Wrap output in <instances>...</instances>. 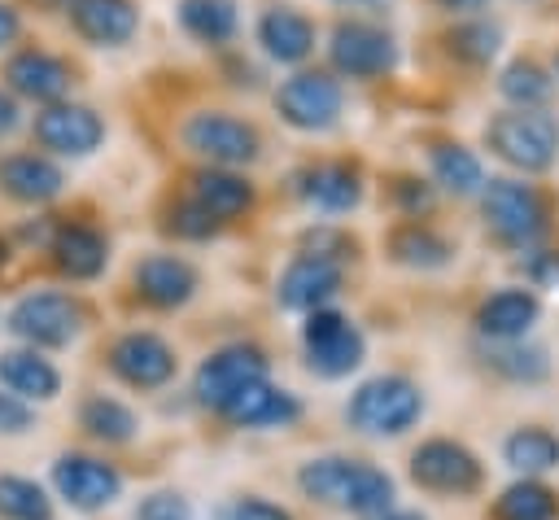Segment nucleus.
<instances>
[{
  "instance_id": "nucleus-1",
  "label": "nucleus",
  "mask_w": 559,
  "mask_h": 520,
  "mask_svg": "<svg viewBox=\"0 0 559 520\" xmlns=\"http://www.w3.org/2000/svg\"><path fill=\"white\" fill-rule=\"evenodd\" d=\"M297 489L323 507L354 516H384L393 507V476L367 459L323 454L297 468Z\"/></svg>"
},
{
  "instance_id": "nucleus-2",
  "label": "nucleus",
  "mask_w": 559,
  "mask_h": 520,
  "mask_svg": "<svg viewBox=\"0 0 559 520\" xmlns=\"http://www.w3.org/2000/svg\"><path fill=\"white\" fill-rule=\"evenodd\" d=\"M419 415H424V389L397 371L362 380L345 406V419L367 437H402L406 428L419 424Z\"/></svg>"
},
{
  "instance_id": "nucleus-3",
  "label": "nucleus",
  "mask_w": 559,
  "mask_h": 520,
  "mask_svg": "<svg viewBox=\"0 0 559 520\" xmlns=\"http://www.w3.org/2000/svg\"><path fill=\"white\" fill-rule=\"evenodd\" d=\"M485 140L493 149V157H502L507 166L537 175L550 170L559 162V122L546 109H507L498 118H489Z\"/></svg>"
},
{
  "instance_id": "nucleus-4",
  "label": "nucleus",
  "mask_w": 559,
  "mask_h": 520,
  "mask_svg": "<svg viewBox=\"0 0 559 520\" xmlns=\"http://www.w3.org/2000/svg\"><path fill=\"white\" fill-rule=\"evenodd\" d=\"M301 350H306V367L323 380H341L349 376L362 358H367V336L358 332V323L332 306L310 310L301 323Z\"/></svg>"
},
{
  "instance_id": "nucleus-5",
  "label": "nucleus",
  "mask_w": 559,
  "mask_h": 520,
  "mask_svg": "<svg viewBox=\"0 0 559 520\" xmlns=\"http://www.w3.org/2000/svg\"><path fill=\"white\" fill-rule=\"evenodd\" d=\"M480 214H485V227L515 249H528L546 232V201L533 184H520V179H489L480 188Z\"/></svg>"
},
{
  "instance_id": "nucleus-6",
  "label": "nucleus",
  "mask_w": 559,
  "mask_h": 520,
  "mask_svg": "<svg viewBox=\"0 0 559 520\" xmlns=\"http://www.w3.org/2000/svg\"><path fill=\"white\" fill-rule=\"evenodd\" d=\"M4 328H9L17 341H26L31 350H61V345H70V341L79 336V328H83V306H79L70 293H52V288L26 293V297L13 302Z\"/></svg>"
},
{
  "instance_id": "nucleus-7",
  "label": "nucleus",
  "mask_w": 559,
  "mask_h": 520,
  "mask_svg": "<svg viewBox=\"0 0 559 520\" xmlns=\"http://www.w3.org/2000/svg\"><path fill=\"white\" fill-rule=\"evenodd\" d=\"M411 481L428 494H445V498H467L480 489L485 468L480 459L454 441V437H428L411 450Z\"/></svg>"
},
{
  "instance_id": "nucleus-8",
  "label": "nucleus",
  "mask_w": 559,
  "mask_h": 520,
  "mask_svg": "<svg viewBox=\"0 0 559 520\" xmlns=\"http://www.w3.org/2000/svg\"><path fill=\"white\" fill-rule=\"evenodd\" d=\"M183 144L205 157L210 166H223V170H236V166H249L258 153H262V140L249 122H240L236 114H223V109H201L183 122Z\"/></svg>"
},
{
  "instance_id": "nucleus-9",
  "label": "nucleus",
  "mask_w": 559,
  "mask_h": 520,
  "mask_svg": "<svg viewBox=\"0 0 559 520\" xmlns=\"http://www.w3.org/2000/svg\"><path fill=\"white\" fill-rule=\"evenodd\" d=\"M253 380H266V354L258 345H245V341H231V345H218L192 376V393L201 406L210 411H227V402L236 393H245Z\"/></svg>"
},
{
  "instance_id": "nucleus-10",
  "label": "nucleus",
  "mask_w": 559,
  "mask_h": 520,
  "mask_svg": "<svg viewBox=\"0 0 559 520\" xmlns=\"http://www.w3.org/2000/svg\"><path fill=\"white\" fill-rule=\"evenodd\" d=\"M275 109L297 131H328L345 109V92L328 70H297L275 87Z\"/></svg>"
},
{
  "instance_id": "nucleus-11",
  "label": "nucleus",
  "mask_w": 559,
  "mask_h": 520,
  "mask_svg": "<svg viewBox=\"0 0 559 520\" xmlns=\"http://www.w3.org/2000/svg\"><path fill=\"white\" fill-rule=\"evenodd\" d=\"M328 57L345 79H380L397 66V44L376 22H341L328 39Z\"/></svg>"
},
{
  "instance_id": "nucleus-12",
  "label": "nucleus",
  "mask_w": 559,
  "mask_h": 520,
  "mask_svg": "<svg viewBox=\"0 0 559 520\" xmlns=\"http://www.w3.org/2000/svg\"><path fill=\"white\" fill-rule=\"evenodd\" d=\"M52 489L66 498L74 511H100L118 503L122 494V472L96 454H61L52 463Z\"/></svg>"
},
{
  "instance_id": "nucleus-13",
  "label": "nucleus",
  "mask_w": 559,
  "mask_h": 520,
  "mask_svg": "<svg viewBox=\"0 0 559 520\" xmlns=\"http://www.w3.org/2000/svg\"><path fill=\"white\" fill-rule=\"evenodd\" d=\"M35 140L57 153V157H87L100 149L105 140V122L96 109L87 105H74V101H57V105H44L35 114Z\"/></svg>"
},
{
  "instance_id": "nucleus-14",
  "label": "nucleus",
  "mask_w": 559,
  "mask_h": 520,
  "mask_svg": "<svg viewBox=\"0 0 559 520\" xmlns=\"http://www.w3.org/2000/svg\"><path fill=\"white\" fill-rule=\"evenodd\" d=\"M175 350L157 336V332H122L114 345H109V371L122 380V385H131V389H140V393H148V389H162L170 376H175Z\"/></svg>"
},
{
  "instance_id": "nucleus-15",
  "label": "nucleus",
  "mask_w": 559,
  "mask_h": 520,
  "mask_svg": "<svg viewBox=\"0 0 559 520\" xmlns=\"http://www.w3.org/2000/svg\"><path fill=\"white\" fill-rule=\"evenodd\" d=\"M341 293V262H328V258H314V253H297L284 271H280V284H275V297L284 310H323L332 297Z\"/></svg>"
},
{
  "instance_id": "nucleus-16",
  "label": "nucleus",
  "mask_w": 559,
  "mask_h": 520,
  "mask_svg": "<svg viewBox=\"0 0 559 520\" xmlns=\"http://www.w3.org/2000/svg\"><path fill=\"white\" fill-rule=\"evenodd\" d=\"M70 66L44 48H22L4 61V83L13 87V96H26V101H44V105H57L66 92H70Z\"/></svg>"
},
{
  "instance_id": "nucleus-17",
  "label": "nucleus",
  "mask_w": 559,
  "mask_h": 520,
  "mask_svg": "<svg viewBox=\"0 0 559 520\" xmlns=\"http://www.w3.org/2000/svg\"><path fill=\"white\" fill-rule=\"evenodd\" d=\"M223 419L236 428H288L301 419V398L271 380H253L245 393H236L227 402Z\"/></svg>"
},
{
  "instance_id": "nucleus-18",
  "label": "nucleus",
  "mask_w": 559,
  "mask_h": 520,
  "mask_svg": "<svg viewBox=\"0 0 559 520\" xmlns=\"http://www.w3.org/2000/svg\"><path fill=\"white\" fill-rule=\"evenodd\" d=\"M197 284V267L175 253H148L135 267V293L157 310H179L183 302H192Z\"/></svg>"
},
{
  "instance_id": "nucleus-19",
  "label": "nucleus",
  "mask_w": 559,
  "mask_h": 520,
  "mask_svg": "<svg viewBox=\"0 0 559 520\" xmlns=\"http://www.w3.org/2000/svg\"><path fill=\"white\" fill-rule=\"evenodd\" d=\"M66 9H70L74 31H79L87 44H96V48H118V44H127V39L135 35V26H140L135 0H70Z\"/></svg>"
},
{
  "instance_id": "nucleus-20",
  "label": "nucleus",
  "mask_w": 559,
  "mask_h": 520,
  "mask_svg": "<svg viewBox=\"0 0 559 520\" xmlns=\"http://www.w3.org/2000/svg\"><path fill=\"white\" fill-rule=\"evenodd\" d=\"M297 192L306 205H314L323 214H349L362 201V179L349 162H319L297 175Z\"/></svg>"
},
{
  "instance_id": "nucleus-21",
  "label": "nucleus",
  "mask_w": 559,
  "mask_h": 520,
  "mask_svg": "<svg viewBox=\"0 0 559 520\" xmlns=\"http://www.w3.org/2000/svg\"><path fill=\"white\" fill-rule=\"evenodd\" d=\"M537 315H542V302L533 288H498L480 302L476 328L489 341H524L528 328L537 323Z\"/></svg>"
},
{
  "instance_id": "nucleus-22",
  "label": "nucleus",
  "mask_w": 559,
  "mask_h": 520,
  "mask_svg": "<svg viewBox=\"0 0 559 520\" xmlns=\"http://www.w3.org/2000/svg\"><path fill=\"white\" fill-rule=\"evenodd\" d=\"M0 389L22 402H52L61 393V371L31 345L0 350Z\"/></svg>"
},
{
  "instance_id": "nucleus-23",
  "label": "nucleus",
  "mask_w": 559,
  "mask_h": 520,
  "mask_svg": "<svg viewBox=\"0 0 559 520\" xmlns=\"http://www.w3.org/2000/svg\"><path fill=\"white\" fill-rule=\"evenodd\" d=\"M61 188H66V175H61L57 162H48L39 153H9V157H0V192L4 197L39 205V201L61 197Z\"/></svg>"
},
{
  "instance_id": "nucleus-24",
  "label": "nucleus",
  "mask_w": 559,
  "mask_h": 520,
  "mask_svg": "<svg viewBox=\"0 0 559 520\" xmlns=\"http://www.w3.org/2000/svg\"><path fill=\"white\" fill-rule=\"evenodd\" d=\"M258 44L271 61H284V66H297L314 52V22L301 17L297 9H266L258 17Z\"/></svg>"
},
{
  "instance_id": "nucleus-25",
  "label": "nucleus",
  "mask_w": 559,
  "mask_h": 520,
  "mask_svg": "<svg viewBox=\"0 0 559 520\" xmlns=\"http://www.w3.org/2000/svg\"><path fill=\"white\" fill-rule=\"evenodd\" d=\"M48 249H52L57 271H66L70 280H96L105 271V262H109L105 236L96 227H87V223H61L52 232V245Z\"/></svg>"
},
{
  "instance_id": "nucleus-26",
  "label": "nucleus",
  "mask_w": 559,
  "mask_h": 520,
  "mask_svg": "<svg viewBox=\"0 0 559 520\" xmlns=\"http://www.w3.org/2000/svg\"><path fill=\"white\" fill-rule=\"evenodd\" d=\"M192 201L214 218V223H231L240 218L249 205H253V188L245 175L236 170H223V166H210L192 179Z\"/></svg>"
},
{
  "instance_id": "nucleus-27",
  "label": "nucleus",
  "mask_w": 559,
  "mask_h": 520,
  "mask_svg": "<svg viewBox=\"0 0 559 520\" xmlns=\"http://www.w3.org/2000/svg\"><path fill=\"white\" fill-rule=\"evenodd\" d=\"M489 520H559V494L537 476H520L493 498Z\"/></svg>"
},
{
  "instance_id": "nucleus-28",
  "label": "nucleus",
  "mask_w": 559,
  "mask_h": 520,
  "mask_svg": "<svg viewBox=\"0 0 559 520\" xmlns=\"http://www.w3.org/2000/svg\"><path fill=\"white\" fill-rule=\"evenodd\" d=\"M79 424H83L87 437H96L105 446H122V441H131L140 433L135 411L127 402L109 398V393H87L83 406H79Z\"/></svg>"
},
{
  "instance_id": "nucleus-29",
  "label": "nucleus",
  "mask_w": 559,
  "mask_h": 520,
  "mask_svg": "<svg viewBox=\"0 0 559 520\" xmlns=\"http://www.w3.org/2000/svg\"><path fill=\"white\" fill-rule=\"evenodd\" d=\"M502 459L520 476H542V472L559 468V437L542 424H524L502 441Z\"/></svg>"
},
{
  "instance_id": "nucleus-30",
  "label": "nucleus",
  "mask_w": 559,
  "mask_h": 520,
  "mask_svg": "<svg viewBox=\"0 0 559 520\" xmlns=\"http://www.w3.org/2000/svg\"><path fill=\"white\" fill-rule=\"evenodd\" d=\"M389 253H393V262H402V267L441 271V267L454 258V245H450L445 236H437L432 227H424V223H402V227L389 236Z\"/></svg>"
},
{
  "instance_id": "nucleus-31",
  "label": "nucleus",
  "mask_w": 559,
  "mask_h": 520,
  "mask_svg": "<svg viewBox=\"0 0 559 520\" xmlns=\"http://www.w3.org/2000/svg\"><path fill=\"white\" fill-rule=\"evenodd\" d=\"M498 92H502L515 109H546V101L555 96V79H550V70L537 66L533 57H520V61L502 66Z\"/></svg>"
},
{
  "instance_id": "nucleus-32",
  "label": "nucleus",
  "mask_w": 559,
  "mask_h": 520,
  "mask_svg": "<svg viewBox=\"0 0 559 520\" xmlns=\"http://www.w3.org/2000/svg\"><path fill=\"white\" fill-rule=\"evenodd\" d=\"M432 179L454 192V197H467V192H480L485 188V166L472 149L463 144H437L432 149Z\"/></svg>"
},
{
  "instance_id": "nucleus-33",
  "label": "nucleus",
  "mask_w": 559,
  "mask_h": 520,
  "mask_svg": "<svg viewBox=\"0 0 559 520\" xmlns=\"http://www.w3.org/2000/svg\"><path fill=\"white\" fill-rule=\"evenodd\" d=\"M502 380L511 385H537L550 376V358L542 345H528V341H493L489 358H485Z\"/></svg>"
},
{
  "instance_id": "nucleus-34",
  "label": "nucleus",
  "mask_w": 559,
  "mask_h": 520,
  "mask_svg": "<svg viewBox=\"0 0 559 520\" xmlns=\"http://www.w3.org/2000/svg\"><path fill=\"white\" fill-rule=\"evenodd\" d=\"M179 22L201 44H227L236 35L231 0H179Z\"/></svg>"
},
{
  "instance_id": "nucleus-35",
  "label": "nucleus",
  "mask_w": 559,
  "mask_h": 520,
  "mask_svg": "<svg viewBox=\"0 0 559 520\" xmlns=\"http://www.w3.org/2000/svg\"><path fill=\"white\" fill-rule=\"evenodd\" d=\"M0 520H52V498L31 476H0Z\"/></svg>"
},
{
  "instance_id": "nucleus-36",
  "label": "nucleus",
  "mask_w": 559,
  "mask_h": 520,
  "mask_svg": "<svg viewBox=\"0 0 559 520\" xmlns=\"http://www.w3.org/2000/svg\"><path fill=\"white\" fill-rule=\"evenodd\" d=\"M445 44H450V52H454L459 61H467V66H485V61L498 57V48H502V31H498L493 22H485V17H472V22H459V26L445 35Z\"/></svg>"
},
{
  "instance_id": "nucleus-37",
  "label": "nucleus",
  "mask_w": 559,
  "mask_h": 520,
  "mask_svg": "<svg viewBox=\"0 0 559 520\" xmlns=\"http://www.w3.org/2000/svg\"><path fill=\"white\" fill-rule=\"evenodd\" d=\"M135 520H192V503L179 489H153L140 498Z\"/></svg>"
},
{
  "instance_id": "nucleus-38",
  "label": "nucleus",
  "mask_w": 559,
  "mask_h": 520,
  "mask_svg": "<svg viewBox=\"0 0 559 520\" xmlns=\"http://www.w3.org/2000/svg\"><path fill=\"white\" fill-rule=\"evenodd\" d=\"M218 227H223V223H214V218H210L192 197H188V201H179V205L170 210V232H175V236H183V240H205V236H214Z\"/></svg>"
},
{
  "instance_id": "nucleus-39",
  "label": "nucleus",
  "mask_w": 559,
  "mask_h": 520,
  "mask_svg": "<svg viewBox=\"0 0 559 520\" xmlns=\"http://www.w3.org/2000/svg\"><path fill=\"white\" fill-rule=\"evenodd\" d=\"M227 520H293L280 503H271V498H258V494H245V498H236L231 507H227Z\"/></svg>"
},
{
  "instance_id": "nucleus-40",
  "label": "nucleus",
  "mask_w": 559,
  "mask_h": 520,
  "mask_svg": "<svg viewBox=\"0 0 559 520\" xmlns=\"http://www.w3.org/2000/svg\"><path fill=\"white\" fill-rule=\"evenodd\" d=\"M393 197H397L402 214H411V218H419V214L432 210V188L419 184V179H397V184H393Z\"/></svg>"
},
{
  "instance_id": "nucleus-41",
  "label": "nucleus",
  "mask_w": 559,
  "mask_h": 520,
  "mask_svg": "<svg viewBox=\"0 0 559 520\" xmlns=\"http://www.w3.org/2000/svg\"><path fill=\"white\" fill-rule=\"evenodd\" d=\"M35 424V415H31V402H22V398H13L9 389H0V433H26Z\"/></svg>"
},
{
  "instance_id": "nucleus-42",
  "label": "nucleus",
  "mask_w": 559,
  "mask_h": 520,
  "mask_svg": "<svg viewBox=\"0 0 559 520\" xmlns=\"http://www.w3.org/2000/svg\"><path fill=\"white\" fill-rule=\"evenodd\" d=\"M528 280L537 288H550L559 284V249H542V253H528Z\"/></svg>"
},
{
  "instance_id": "nucleus-43",
  "label": "nucleus",
  "mask_w": 559,
  "mask_h": 520,
  "mask_svg": "<svg viewBox=\"0 0 559 520\" xmlns=\"http://www.w3.org/2000/svg\"><path fill=\"white\" fill-rule=\"evenodd\" d=\"M17 35H22V17H17V9L0 4V48H9Z\"/></svg>"
},
{
  "instance_id": "nucleus-44",
  "label": "nucleus",
  "mask_w": 559,
  "mask_h": 520,
  "mask_svg": "<svg viewBox=\"0 0 559 520\" xmlns=\"http://www.w3.org/2000/svg\"><path fill=\"white\" fill-rule=\"evenodd\" d=\"M17 127V101L9 92H0V135H9Z\"/></svg>"
},
{
  "instance_id": "nucleus-45",
  "label": "nucleus",
  "mask_w": 559,
  "mask_h": 520,
  "mask_svg": "<svg viewBox=\"0 0 559 520\" xmlns=\"http://www.w3.org/2000/svg\"><path fill=\"white\" fill-rule=\"evenodd\" d=\"M441 9H450V13H472V9H485L489 0H437Z\"/></svg>"
},
{
  "instance_id": "nucleus-46",
  "label": "nucleus",
  "mask_w": 559,
  "mask_h": 520,
  "mask_svg": "<svg viewBox=\"0 0 559 520\" xmlns=\"http://www.w3.org/2000/svg\"><path fill=\"white\" fill-rule=\"evenodd\" d=\"M371 520H428V516H419V511H384V516H371Z\"/></svg>"
},
{
  "instance_id": "nucleus-47",
  "label": "nucleus",
  "mask_w": 559,
  "mask_h": 520,
  "mask_svg": "<svg viewBox=\"0 0 559 520\" xmlns=\"http://www.w3.org/2000/svg\"><path fill=\"white\" fill-rule=\"evenodd\" d=\"M332 4H341V9H376L384 0H332Z\"/></svg>"
},
{
  "instance_id": "nucleus-48",
  "label": "nucleus",
  "mask_w": 559,
  "mask_h": 520,
  "mask_svg": "<svg viewBox=\"0 0 559 520\" xmlns=\"http://www.w3.org/2000/svg\"><path fill=\"white\" fill-rule=\"evenodd\" d=\"M4 262H9V249H4V240H0V267H4Z\"/></svg>"
},
{
  "instance_id": "nucleus-49",
  "label": "nucleus",
  "mask_w": 559,
  "mask_h": 520,
  "mask_svg": "<svg viewBox=\"0 0 559 520\" xmlns=\"http://www.w3.org/2000/svg\"><path fill=\"white\" fill-rule=\"evenodd\" d=\"M39 4H70V0H39Z\"/></svg>"
},
{
  "instance_id": "nucleus-50",
  "label": "nucleus",
  "mask_w": 559,
  "mask_h": 520,
  "mask_svg": "<svg viewBox=\"0 0 559 520\" xmlns=\"http://www.w3.org/2000/svg\"><path fill=\"white\" fill-rule=\"evenodd\" d=\"M555 74H559V57H555Z\"/></svg>"
}]
</instances>
